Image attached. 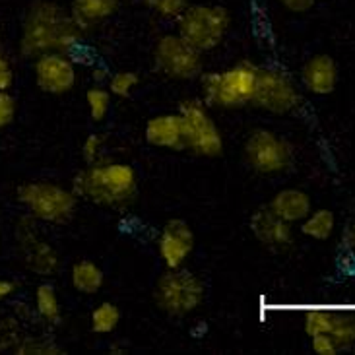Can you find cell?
I'll use <instances>...</instances> for the list:
<instances>
[{"label": "cell", "mask_w": 355, "mask_h": 355, "mask_svg": "<svg viewBox=\"0 0 355 355\" xmlns=\"http://www.w3.org/2000/svg\"><path fill=\"white\" fill-rule=\"evenodd\" d=\"M82 35L84 31L70 10L51 0H37L29 6L21 21L19 55L26 58H37L45 53L76 55L82 49Z\"/></svg>", "instance_id": "obj_1"}, {"label": "cell", "mask_w": 355, "mask_h": 355, "mask_svg": "<svg viewBox=\"0 0 355 355\" xmlns=\"http://www.w3.org/2000/svg\"><path fill=\"white\" fill-rule=\"evenodd\" d=\"M72 191L78 198L97 206L125 208L136 198L138 175L130 164L99 159L74 175Z\"/></svg>", "instance_id": "obj_2"}, {"label": "cell", "mask_w": 355, "mask_h": 355, "mask_svg": "<svg viewBox=\"0 0 355 355\" xmlns=\"http://www.w3.org/2000/svg\"><path fill=\"white\" fill-rule=\"evenodd\" d=\"M259 67L249 60L237 62L223 70L202 72L200 74V99L208 107L218 109H239L250 105L254 84H257Z\"/></svg>", "instance_id": "obj_3"}, {"label": "cell", "mask_w": 355, "mask_h": 355, "mask_svg": "<svg viewBox=\"0 0 355 355\" xmlns=\"http://www.w3.org/2000/svg\"><path fill=\"white\" fill-rule=\"evenodd\" d=\"M18 202L37 223L62 225L78 210L76 192L51 181H29L18 187Z\"/></svg>", "instance_id": "obj_4"}, {"label": "cell", "mask_w": 355, "mask_h": 355, "mask_svg": "<svg viewBox=\"0 0 355 355\" xmlns=\"http://www.w3.org/2000/svg\"><path fill=\"white\" fill-rule=\"evenodd\" d=\"M175 21L179 35L202 53H208L220 47L227 37L231 14L220 4H189Z\"/></svg>", "instance_id": "obj_5"}, {"label": "cell", "mask_w": 355, "mask_h": 355, "mask_svg": "<svg viewBox=\"0 0 355 355\" xmlns=\"http://www.w3.org/2000/svg\"><path fill=\"white\" fill-rule=\"evenodd\" d=\"M204 284L202 279L187 270L167 268L159 276L154 289L155 305L164 311L165 315L175 318H182L192 315L204 301Z\"/></svg>", "instance_id": "obj_6"}, {"label": "cell", "mask_w": 355, "mask_h": 355, "mask_svg": "<svg viewBox=\"0 0 355 355\" xmlns=\"http://www.w3.org/2000/svg\"><path fill=\"white\" fill-rule=\"evenodd\" d=\"M184 123V150L200 157H218L223 152V136L220 126L210 115V107L196 99H187L179 105Z\"/></svg>", "instance_id": "obj_7"}, {"label": "cell", "mask_w": 355, "mask_h": 355, "mask_svg": "<svg viewBox=\"0 0 355 355\" xmlns=\"http://www.w3.org/2000/svg\"><path fill=\"white\" fill-rule=\"evenodd\" d=\"M202 51L191 45L179 33H165L154 47V67L159 74L171 80H194L200 78L204 60Z\"/></svg>", "instance_id": "obj_8"}, {"label": "cell", "mask_w": 355, "mask_h": 355, "mask_svg": "<svg viewBox=\"0 0 355 355\" xmlns=\"http://www.w3.org/2000/svg\"><path fill=\"white\" fill-rule=\"evenodd\" d=\"M243 152L249 167L262 175L282 173L293 164L291 144L268 128L252 130L245 140Z\"/></svg>", "instance_id": "obj_9"}, {"label": "cell", "mask_w": 355, "mask_h": 355, "mask_svg": "<svg viewBox=\"0 0 355 355\" xmlns=\"http://www.w3.org/2000/svg\"><path fill=\"white\" fill-rule=\"evenodd\" d=\"M299 101L301 96L297 86L286 72L278 68H259L250 105L274 115H286L299 105Z\"/></svg>", "instance_id": "obj_10"}, {"label": "cell", "mask_w": 355, "mask_h": 355, "mask_svg": "<svg viewBox=\"0 0 355 355\" xmlns=\"http://www.w3.org/2000/svg\"><path fill=\"white\" fill-rule=\"evenodd\" d=\"M35 86L49 96H67L78 82L76 58L68 53H45L33 58Z\"/></svg>", "instance_id": "obj_11"}, {"label": "cell", "mask_w": 355, "mask_h": 355, "mask_svg": "<svg viewBox=\"0 0 355 355\" xmlns=\"http://www.w3.org/2000/svg\"><path fill=\"white\" fill-rule=\"evenodd\" d=\"M35 223L37 221L28 216L18 225V243L19 249H21V259L31 272H35L39 276H53L58 270L60 260H58L57 250L53 249L47 241L39 237Z\"/></svg>", "instance_id": "obj_12"}, {"label": "cell", "mask_w": 355, "mask_h": 355, "mask_svg": "<svg viewBox=\"0 0 355 355\" xmlns=\"http://www.w3.org/2000/svg\"><path fill=\"white\" fill-rule=\"evenodd\" d=\"M196 249V235L184 220L165 223L157 235V254L165 268H181Z\"/></svg>", "instance_id": "obj_13"}, {"label": "cell", "mask_w": 355, "mask_h": 355, "mask_svg": "<svg viewBox=\"0 0 355 355\" xmlns=\"http://www.w3.org/2000/svg\"><path fill=\"white\" fill-rule=\"evenodd\" d=\"M250 233L254 235V239L259 241L262 247L270 250H286L293 245V230L291 223L278 218L274 211L266 208L257 210L249 220Z\"/></svg>", "instance_id": "obj_14"}, {"label": "cell", "mask_w": 355, "mask_h": 355, "mask_svg": "<svg viewBox=\"0 0 355 355\" xmlns=\"http://www.w3.org/2000/svg\"><path fill=\"white\" fill-rule=\"evenodd\" d=\"M146 142L159 150H184V123L181 113H162L152 116L144 126Z\"/></svg>", "instance_id": "obj_15"}, {"label": "cell", "mask_w": 355, "mask_h": 355, "mask_svg": "<svg viewBox=\"0 0 355 355\" xmlns=\"http://www.w3.org/2000/svg\"><path fill=\"white\" fill-rule=\"evenodd\" d=\"M301 82L313 96H330L338 86V64L330 55H315L301 68Z\"/></svg>", "instance_id": "obj_16"}, {"label": "cell", "mask_w": 355, "mask_h": 355, "mask_svg": "<svg viewBox=\"0 0 355 355\" xmlns=\"http://www.w3.org/2000/svg\"><path fill=\"white\" fill-rule=\"evenodd\" d=\"M268 208L278 218L293 225L307 218L309 211L313 210V202L307 192L299 191V189H284L272 196Z\"/></svg>", "instance_id": "obj_17"}, {"label": "cell", "mask_w": 355, "mask_h": 355, "mask_svg": "<svg viewBox=\"0 0 355 355\" xmlns=\"http://www.w3.org/2000/svg\"><path fill=\"white\" fill-rule=\"evenodd\" d=\"M115 0H72L70 2V14L76 19L82 31L96 28L97 24L109 19L116 10Z\"/></svg>", "instance_id": "obj_18"}, {"label": "cell", "mask_w": 355, "mask_h": 355, "mask_svg": "<svg viewBox=\"0 0 355 355\" xmlns=\"http://www.w3.org/2000/svg\"><path fill=\"white\" fill-rule=\"evenodd\" d=\"M105 284V274L94 260H76L70 268V286L82 295H96Z\"/></svg>", "instance_id": "obj_19"}, {"label": "cell", "mask_w": 355, "mask_h": 355, "mask_svg": "<svg viewBox=\"0 0 355 355\" xmlns=\"http://www.w3.org/2000/svg\"><path fill=\"white\" fill-rule=\"evenodd\" d=\"M33 309L43 322L47 324H58L62 318V307H60V297H58L57 288L49 282H43L35 288L33 293Z\"/></svg>", "instance_id": "obj_20"}, {"label": "cell", "mask_w": 355, "mask_h": 355, "mask_svg": "<svg viewBox=\"0 0 355 355\" xmlns=\"http://www.w3.org/2000/svg\"><path fill=\"white\" fill-rule=\"evenodd\" d=\"M301 233L315 241H327L334 235L336 230V216L334 211L328 208H320V210H311L305 220L301 221Z\"/></svg>", "instance_id": "obj_21"}, {"label": "cell", "mask_w": 355, "mask_h": 355, "mask_svg": "<svg viewBox=\"0 0 355 355\" xmlns=\"http://www.w3.org/2000/svg\"><path fill=\"white\" fill-rule=\"evenodd\" d=\"M121 309L111 301H101L89 315V328L92 332H96L99 336L113 334L119 324H121Z\"/></svg>", "instance_id": "obj_22"}, {"label": "cell", "mask_w": 355, "mask_h": 355, "mask_svg": "<svg viewBox=\"0 0 355 355\" xmlns=\"http://www.w3.org/2000/svg\"><path fill=\"white\" fill-rule=\"evenodd\" d=\"M330 336L340 347L344 349H354L355 347V313H340L332 311V327H330Z\"/></svg>", "instance_id": "obj_23"}, {"label": "cell", "mask_w": 355, "mask_h": 355, "mask_svg": "<svg viewBox=\"0 0 355 355\" xmlns=\"http://www.w3.org/2000/svg\"><path fill=\"white\" fill-rule=\"evenodd\" d=\"M86 105L92 121L103 123L109 115V111H111V105H113V96L107 89V86L96 84L86 92Z\"/></svg>", "instance_id": "obj_24"}, {"label": "cell", "mask_w": 355, "mask_h": 355, "mask_svg": "<svg viewBox=\"0 0 355 355\" xmlns=\"http://www.w3.org/2000/svg\"><path fill=\"white\" fill-rule=\"evenodd\" d=\"M138 84H140V78L132 70H119L107 78V89L111 92V96L119 99L132 96Z\"/></svg>", "instance_id": "obj_25"}, {"label": "cell", "mask_w": 355, "mask_h": 355, "mask_svg": "<svg viewBox=\"0 0 355 355\" xmlns=\"http://www.w3.org/2000/svg\"><path fill=\"white\" fill-rule=\"evenodd\" d=\"M305 334L309 338L317 336V334H328L330 327H332V311H324V309H311L305 315Z\"/></svg>", "instance_id": "obj_26"}, {"label": "cell", "mask_w": 355, "mask_h": 355, "mask_svg": "<svg viewBox=\"0 0 355 355\" xmlns=\"http://www.w3.org/2000/svg\"><path fill=\"white\" fill-rule=\"evenodd\" d=\"M144 4L162 18L177 19L189 6V0H144Z\"/></svg>", "instance_id": "obj_27"}, {"label": "cell", "mask_w": 355, "mask_h": 355, "mask_svg": "<svg viewBox=\"0 0 355 355\" xmlns=\"http://www.w3.org/2000/svg\"><path fill=\"white\" fill-rule=\"evenodd\" d=\"M14 352L18 355H55L62 354L60 347H57L51 342H41V340H35V338H19V342L14 347Z\"/></svg>", "instance_id": "obj_28"}, {"label": "cell", "mask_w": 355, "mask_h": 355, "mask_svg": "<svg viewBox=\"0 0 355 355\" xmlns=\"http://www.w3.org/2000/svg\"><path fill=\"white\" fill-rule=\"evenodd\" d=\"M18 101L10 92H0V130L8 128L16 121Z\"/></svg>", "instance_id": "obj_29"}, {"label": "cell", "mask_w": 355, "mask_h": 355, "mask_svg": "<svg viewBox=\"0 0 355 355\" xmlns=\"http://www.w3.org/2000/svg\"><path fill=\"white\" fill-rule=\"evenodd\" d=\"M82 157L87 165L103 159V138L99 135H87L82 144Z\"/></svg>", "instance_id": "obj_30"}, {"label": "cell", "mask_w": 355, "mask_h": 355, "mask_svg": "<svg viewBox=\"0 0 355 355\" xmlns=\"http://www.w3.org/2000/svg\"><path fill=\"white\" fill-rule=\"evenodd\" d=\"M311 349L318 355H336L340 354V347L330 334H317L311 336Z\"/></svg>", "instance_id": "obj_31"}, {"label": "cell", "mask_w": 355, "mask_h": 355, "mask_svg": "<svg viewBox=\"0 0 355 355\" xmlns=\"http://www.w3.org/2000/svg\"><path fill=\"white\" fill-rule=\"evenodd\" d=\"M16 80L14 64L2 51H0V92H10Z\"/></svg>", "instance_id": "obj_32"}, {"label": "cell", "mask_w": 355, "mask_h": 355, "mask_svg": "<svg viewBox=\"0 0 355 355\" xmlns=\"http://www.w3.org/2000/svg\"><path fill=\"white\" fill-rule=\"evenodd\" d=\"M278 2L286 10L293 12V14H303V12H307V10L313 8V4H315L317 0H278Z\"/></svg>", "instance_id": "obj_33"}, {"label": "cell", "mask_w": 355, "mask_h": 355, "mask_svg": "<svg viewBox=\"0 0 355 355\" xmlns=\"http://www.w3.org/2000/svg\"><path fill=\"white\" fill-rule=\"evenodd\" d=\"M342 247L349 252L355 254V221L347 223V227L342 233Z\"/></svg>", "instance_id": "obj_34"}, {"label": "cell", "mask_w": 355, "mask_h": 355, "mask_svg": "<svg viewBox=\"0 0 355 355\" xmlns=\"http://www.w3.org/2000/svg\"><path fill=\"white\" fill-rule=\"evenodd\" d=\"M14 291H16V284H14V282L0 278V301L12 297V295H14Z\"/></svg>", "instance_id": "obj_35"}, {"label": "cell", "mask_w": 355, "mask_h": 355, "mask_svg": "<svg viewBox=\"0 0 355 355\" xmlns=\"http://www.w3.org/2000/svg\"><path fill=\"white\" fill-rule=\"evenodd\" d=\"M107 78H109V70L103 67H94L92 68V80L96 84H105Z\"/></svg>", "instance_id": "obj_36"}, {"label": "cell", "mask_w": 355, "mask_h": 355, "mask_svg": "<svg viewBox=\"0 0 355 355\" xmlns=\"http://www.w3.org/2000/svg\"><path fill=\"white\" fill-rule=\"evenodd\" d=\"M206 332H208V324H206L204 320H200V322H198V327L192 328V334H194L196 338H202L204 334H206Z\"/></svg>", "instance_id": "obj_37"}, {"label": "cell", "mask_w": 355, "mask_h": 355, "mask_svg": "<svg viewBox=\"0 0 355 355\" xmlns=\"http://www.w3.org/2000/svg\"><path fill=\"white\" fill-rule=\"evenodd\" d=\"M0 47H2V31H0Z\"/></svg>", "instance_id": "obj_38"}, {"label": "cell", "mask_w": 355, "mask_h": 355, "mask_svg": "<svg viewBox=\"0 0 355 355\" xmlns=\"http://www.w3.org/2000/svg\"><path fill=\"white\" fill-rule=\"evenodd\" d=\"M115 2H116V4H119V2H126V0H115Z\"/></svg>", "instance_id": "obj_39"}]
</instances>
